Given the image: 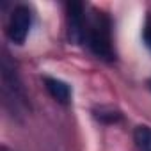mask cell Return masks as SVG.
Masks as SVG:
<instances>
[{"instance_id":"3957f363","label":"cell","mask_w":151,"mask_h":151,"mask_svg":"<svg viewBox=\"0 0 151 151\" xmlns=\"http://www.w3.org/2000/svg\"><path fill=\"white\" fill-rule=\"evenodd\" d=\"M68 34L73 43H82L87 36V22L84 18V6L80 2H69L66 6Z\"/></svg>"},{"instance_id":"7a4b0ae2","label":"cell","mask_w":151,"mask_h":151,"mask_svg":"<svg viewBox=\"0 0 151 151\" xmlns=\"http://www.w3.org/2000/svg\"><path fill=\"white\" fill-rule=\"evenodd\" d=\"M32 25V14L27 6H18L11 13L9 23H7V36L14 45H23V41L29 36Z\"/></svg>"},{"instance_id":"5b68a950","label":"cell","mask_w":151,"mask_h":151,"mask_svg":"<svg viewBox=\"0 0 151 151\" xmlns=\"http://www.w3.org/2000/svg\"><path fill=\"white\" fill-rule=\"evenodd\" d=\"M45 87L50 93V96L59 101V103H69L71 100V89L66 82L59 80V78H52V77H45Z\"/></svg>"},{"instance_id":"52a82bcc","label":"cell","mask_w":151,"mask_h":151,"mask_svg":"<svg viewBox=\"0 0 151 151\" xmlns=\"http://www.w3.org/2000/svg\"><path fill=\"white\" fill-rule=\"evenodd\" d=\"M96 117L100 119V121H105V123H114V121H117L119 117H121V114L117 112V110H105V109H100L98 112H96Z\"/></svg>"},{"instance_id":"ba28073f","label":"cell","mask_w":151,"mask_h":151,"mask_svg":"<svg viewBox=\"0 0 151 151\" xmlns=\"http://www.w3.org/2000/svg\"><path fill=\"white\" fill-rule=\"evenodd\" d=\"M142 39L146 43V46L151 50V16L146 18L144 22V29H142Z\"/></svg>"},{"instance_id":"8992f818","label":"cell","mask_w":151,"mask_h":151,"mask_svg":"<svg viewBox=\"0 0 151 151\" xmlns=\"http://www.w3.org/2000/svg\"><path fill=\"white\" fill-rule=\"evenodd\" d=\"M133 140L140 151H151V128L137 126V130L133 133Z\"/></svg>"},{"instance_id":"6da1fadb","label":"cell","mask_w":151,"mask_h":151,"mask_svg":"<svg viewBox=\"0 0 151 151\" xmlns=\"http://www.w3.org/2000/svg\"><path fill=\"white\" fill-rule=\"evenodd\" d=\"M87 41L91 50L105 60L114 59L112 48V34H110V20L105 13L94 11L93 18L87 23Z\"/></svg>"},{"instance_id":"9c48e42d","label":"cell","mask_w":151,"mask_h":151,"mask_svg":"<svg viewBox=\"0 0 151 151\" xmlns=\"http://www.w3.org/2000/svg\"><path fill=\"white\" fill-rule=\"evenodd\" d=\"M147 86H149V89H151V80H149V82H147Z\"/></svg>"},{"instance_id":"277c9868","label":"cell","mask_w":151,"mask_h":151,"mask_svg":"<svg viewBox=\"0 0 151 151\" xmlns=\"http://www.w3.org/2000/svg\"><path fill=\"white\" fill-rule=\"evenodd\" d=\"M2 84H4V94L7 98V101L14 103L16 107L23 103L25 96H23V89L20 86L16 69L9 64L7 57L2 59Z\"/></svg>"}]
</instances>
